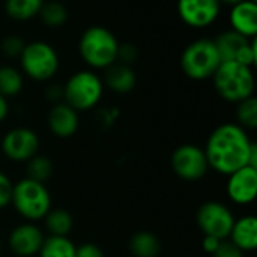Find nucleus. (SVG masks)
Listing matches in <instances>:
<instances>
[{"instance_id":"1","label":"nucleus","mask_w":257,"mask_h":257,"mask_svg":"<svg viewBox=\"0 0 257 257\" xmlns=\"http://www.w3.org/2000/svg\"><path fill=\"white\" fill-rule=\"evenodd\" d=\"M203 151L208 166L221 175L229 176L245 166L257 169V145L238 123L217 126L211 133Z\"/></svg>"},{"instance_id":"2","label":"nucleus","mask_w":257,"mask_h":257,"mask_svg":"<svg viewBox=\"0 0 257 257\" xmlns=\"http://www.w3.org/2000/svg\"><path fill=\"white\" fill-rule=\"evenodd\" d=\"M217 93L229 102H241L254 93L253 69L238 62H221L212 75Z\"/></svg>"},{"instance_id":"3","label":"nucleus","mask_w":257,"mask_h":257,"mask_svg":"<svg viewBox=\"0 0 257 257\" xmlns=\"http://www.w3.org/2000/svg\"><path fill=\"white\" fill-rule=\"evenodd\" d=\"M78 50L81 59L90 68L107 69L117 60L119 42L108 29L92 26L83 32Z\"/></svg>"},{"instance_id":"4","label":"nucleus","mask_w":257,"mask_h":257,"mask_svg":"<svg viewBox=\"0 0 257 257\" xmlns=\"http://www.w3.org/2000/svg\"><path fill=\"white\" fill-rule=\"evenodd\" d=\"M11 203L23 218L30 221L44 218L51 209V197L45 185L29 178L14 185Z\"/></svg>"},{"instance_id":"5","label":"nucleus","mask_w":257,"mask_h":257,"mask_svg":"<svg viewBox=\"0 0 257 257\" xmlns=\"http://www.w3.org/2000/svg\"><path fill=\"white\" fill-rule=\"evenodd\" d=\"M220 63L221 57L212 39H197L181 54V69L191 80L211 78Z\"/></svg>"},{"instance_id":"6","label":"nucleus","mask_w":257,"mask_h":257,"mask_svg":"<svg viewBox=\"0 0 257 257\" xmlns=\"http://www.w3.org/2000/svg\"><path fill=\"white\" fill-rule=\"evenodd\" d=\"M104 83L92 71H80L69 77L63 87V99L75 111L95 107L102 96Z\"/></svg>"},{"instance_id":"7","label":"nucleus","mask_w":257,"mask_h":257,"mask_svg":"<svg viewBox=\"0 0 257 257\" xmlns=\"http://www.w3.org/2000/svg\"><path fill=\"white\" fill-rule=\"evenodd\" d=\"M20 62L24 74L36 81L50 80L59 69V56L56 50L42 41L26 44Z\"/></svg>"},{"instance_id":"8","label":"nucleus","mask_w":257,"mask_h":257,"mask_svg":"<svg viewBox=\"0 0 257 257\" xmlns=\"http://www.w3.org/2000/svg\"><path fill=\"white\" fill-rule=\"evenodd\" d=\"M221 62H238L250 68L254 66L257 57L256 39H250L235 30H226L214 39Z\"/></svg>"},{"instance_id":"9","label":"nucleus","mask_w":257,"mask_h":257,"mask_svg":"<svg viewBox=\"0 0 257 257\" xmlns=\"http://www.w3.org/2000/svg\"><path fill=\"white\" fill-rule=\"evenodd\" d=\"M196 221L205 236H215L223 241L229 238L235 217L226 205L220 202H206L197 209Z\"/></svg>"},{"instance_id":"10","label":"nucleus","mask_w":257,"mask_h":257,"mask_svg":"<svg viewBox=\"0 0 257 257\" xmlns=\"http://www.w3.org/2000/svg\"><path fill=\"white\" fill-rule=\"evenodd\" d=\"M173 172L184 181H199L208 173L205 151L196 145H181L172 154Z\"/></svg>"},{"instance_id":"11","label":"nucleus","mask_w":257,"mask_h":257,"mask_svg":"<svg viewBox=\"0 0 257 257\" xmlns=\"http://www.w3.org/2000/svg\"><path fill=\"white\" fill-rule=\"evenodd\" d=\"M39 149V139L35 131L20 126L8 131L2 140L3 154L12 161H29Z\"/></svg>"},{"instance_id":"12","label":"nucleus","mask_w":257,"mask_h":257,"mask_svg":"<svg viewBox=\"0 0 257 257\" xmlns=\"http://www.w3.org/2000/svg\"><path fill=\"white\" fill-rule=\"evenodd\" d=\"M220 6V0H178V14L187 26L205 29L217 20Z\"/></svg>"},{"instance_id":"13","label":"nucleus","mask_w":257,"mask_h":257,"mask_svg":"<svg viewBox=\"0 0 257 257\" xmlns=\"http://www.w3.org/2000/svg\"><path fill=\"white\" fill-rule=\"evenodd\" d=\"M257 194V169L245 166L232 175L227 181V196L236 205H250Z\"/></svg>"},{"instance_id":"14","label":"nucleus","mask_w":257,"mask_h":257,"mask_svg":"<svg viewBox=\"0 0 257 257\" xmlns=\"http://www.w3.org/2000/svg\"><path fill=\"white\" fill-rule=\"evenodd\" d=\"M44 235L39 227L30 223L17 226L9 235V248L15 256L32 257L39 253Z\"/></svg>"},{"instance_id":"15","label":"nucleus","mask_w":257,"mask_h":257,"mask_svg":"<svg viewBox=\"0 0 257 257\" xmlns=\"http://www.w3.org/2000/svg\"><path fill=\"white\" fill-rule=\"evenodd\" d=\"M47 122L50 131L54 136L68 139L78 130V111H75L66 102H57L50 110Z\"/></svg>"},{"instance_id":"16","label":"nucleus","mask_w":257,"mask_h":257,"mask_svg":"<svg viewBox=\"0 0 257 257\" xmlns=\"http://www.w3.org/2000/svg\"><path fill=\"white\" fill-rule=\"evenodd\" d=\"M232 30L253 39L257 33V3L251 0H244L232 6L230 15Z\"/></svg>"},{"instance_id":"17","label":"nucleus","mask_w":257,"mask_h":257,"mask_svg":"<svg viewBox=\"0 0 257 257\" xmlns=\"http://www.w3.org/2000/svg\"><path fill=\"white\" fill-rule=\"evenodd\" d=\"M229 238L241 251H254L257 248L256 217L245 215L239 220H235Z\"/></svg>"},{"instance_id":"18","label":"nucleus","mask_w":257,"mask_h":257,"mask_svg":"<svg viewBox=\"0 0 257 257\" xmlns=\"http://www.w3.org/2000/svg\"><path fill=\"white\" fill-rule=\"evenodd\" d=\"M105 84L108 89H111L116 93H128L136 87L137 83V75L133 71L130 65L125 63H113L111 66L107 68L105 77H104Z\"/></svg>"},{"instance_id":"19","label":"nucleus","mask_w":257,"mask_h":257,"mask_svg":"<svg viewBox=\"0 0 257 257\" xmlns=\"http://www.w3.org/2000/svg\"><path fill=\"white\" fill-rule=\"evenodd\" d=\"M130 251L134 257H158L161 251V242L151 232H137L130 239Z\"/></svg>"},{"instance_id":"20","label":"nucleus","mask_w":257,"mask_h":257,"mask_svg":"<svg viewBox=\"0 0 257 257\" xmlns=\"http://www.w3.org/2000/svg\"><path fill=\"white\" fill-rule=\"evenodd\" d=\"M77 247L68 236H48L44 239L39 257H75Z\"/></svg>"},{"instance_id":"21","label":"nucleus","mask_w":257,"mask_h":257,"mask_svg":"<svg viewBox=\"0 0 257 257\" xmlns=\"http://www.w3.org/2000/svg\"><path fill=\"white\" fill-rule=\"evenodd\" d=\"M44 0H5L6 14L15 21H27L36 17Z\"/></svg>"},{"instance_id":"22","label":"nucleus","mask_w":257,"mask_h":257,"mask_svg":"<svg viewBox=\"0 0 257 257\" xmlns=\"http://www.w3.org/2000/svg\"><path fill=\"white\" fill-rule=\"evenodd\" d=\"M45 218V227L51 236H68L74 220L66 209H50Z\"/></svg>"},{"instance_id":"23","label":"nucleus","mask_w":257,"mask_h":257,"mask_svg":"<svg viewBox=\"0 0 257 257\" xmlns=\"http://www.w3.org/2000/svg\"><path fill=\"white\" fill-rule=\"evenodd\" d=\"M39 18L47 27H62L68 21V9L60 2H44L39 11Z\"/></svg>"},{"instance_id":"24","label":"nucleus","mask_w":257,"mask_h":257,"mask_svg":"<svg viewBox=\"0 0 257 257\" xmlns=\"http://www.w3.org/2000/svg\"><path fill=\"white\" fill-rule=\"evenodd\" d=\"M23 89V75L14 66H0V95L5 98L15 96Z\"/></svg>"},{"instance_id":"25","label":"nucleus","mask_w":257,"mask_h":257,"mask_svg":"<svg viewBox=\"0 0 257 257\" xmlns=\"http://www.w3.org/2000/svg\"><path fill=\"white\" fill-rule=\"evenodd\" d=\"M27 178L44 184L53 175V163L45 155H35L27 161Z\"/></svg>"},{"instance_id":"26","label":"nucleus","mask_w":257,"mask_h":257,"mask_svg":"<svg viewBox=\"0 0 257 257\" xmlns=\"http://www.w3.org/2000/svg\"><path fill=\"white\" fill-rule=\"evenodd\" d=\"M238 125L244 130H254L257 126V99L254 96H250L241 102H238L236 110Z\"/></svg>"},{"instance_id":"27","label":"nucleus","mask_w":257,"mask_h":257,"mask_svg":"<svg viewBox=\"0 0 257 257\" xmlns=\"http://www.w3.org/2000/svg\"><path fill=\"white\" fill-rule=\"evenodd\" d=\"M24 47H26V42L17 35H9V36L3 38V41L0 44L2 53L8 57H20Z\"/></svg>"},{"instance_id":"28","label":"nucleus","mask_w":257,"mask_h":257,"mask_svg":"<svg viewBox=\"0 0 257 257\" xmlns=\"http://www.w3.org/2000/svg\"><path fill=\"white\" fill-rule=\"evenodd\" d=\"M12 188H14V184L11 182V179L3 172H0V209L11 203Z\"/></svg>"},{"instance_id":"29","label":"nucleus","mask_w":257,"mask_h":257,"mask_svg":"<svg viewBox=\"0 0 257 257\" xmlns=\"http://www.w3.org/2000/svg\"><path fill=\"white\" fill-rule=\"evenodd\" d=\"M214 257H244V251H241L232 241L223 239L218 248L214 251Z\"/></svg>"},{"instance_id":"30","label":"nucleus","mask_w":257,"mask_h":257,"mask_svg":"<svg viewBox=\"0 0 257 257\" xmlns=\"http://www.w3.org/2000/svg\"><path fill=\"white\" fill-rule=\"evenodd\" d=\"M75 257H104V253L96 244L86 242V244H81L80 247H77Z\"/></svg>"},{"instance_id":"31","label":"nucleus","mask_w":257,"mask_h":257,"mask_svg":"<svg viewBox=\"0 0 257 257\" xmlns=\"http://www.w3.org/2000/svg\"><path fill=\"white\" fill-rule=\"evenodd\" d=\"M136 57H137V50H136V47H134V45H131V44L120 45V44H119L117 59H120V60H122L120 63L130 65Z\"/></svg>"},{"instance_id":"32","label":"nucleus","mask_w":257,"mask_h":257,"mask_svg":"<svg viewBox=\"0 0 257 257\" xmlns=\"http://www.w3.org/2000/svg\"><path fill=\"white\" fill-rule=\"evenodd\" d=\"M220 242H221V239H218V238H215V236H205L202 245H203V250H205L206 253L214 254V251L218 248Z\"/></svg>"},{"instance_id":"33","label":"nucleus","mask_w":257,"mask_h":257,"mask_svg":"<svg viewBox=\"0 0 257 257\" xmlns=\"http://www.w3.org/2000/svg\"><path fill=\"white\" fill-rule=\"evenodd\" d=\"M47 95H48V99L59 101V99H62V98H63V89H60V87H57V86L50 87V89H48V92H47Z\"/></svg>"},{"instance_id":"34","label":"nucleus","mask_w":257,"mask_h":257,"mask_svg":"<svg viewBox=\"0 0 257 257\" xmlns=\"http://www.w3.org/2000/svg\"><path fill=\"white\" fill-rule=\"evenodd\" d=\"M9 113V104H8V99L5 96L0 95V122L5 120V117L8 116Z\"/></svg>"},{"instance_id":"35","label":"nucleus","mask_w":257,"mask_h":257,"mask_svg":"<svg viewBox=\"0 0 257 257\" xmlns=\"http://www.w3.org/2000/svg\"><path fill=\"white\" fill-rule=\"evenodd\" d=\"M244 0H220V3H226V5H230V6H235L238 3H241Z\"/></svg>"},{"instance_id":"36","label":"nucleus","mask_w":257,"mask_h":257,"mask_svg":"<svg viewBox=\"0 0 257 257\" xmlns=\"http://www.w3.org/2000/svg\"><path fill=\"white\" fill-rule=\"evenodd\" d=\"M0 247H2V239H0Z\"/></svg>"},{"instance_id":"37","label":"nucleus","mask_w":257,"mask_h":257,"mask_svg":"<svg viewBox=\"0 0 257 257\" xmlns=\"http://www.w3.org/2000/svg\"><path fill=\"white\" fill-rule=\"evenodd\" d=\"M251 2H256V0H251Z\"/></svg>"}]
</instances>
